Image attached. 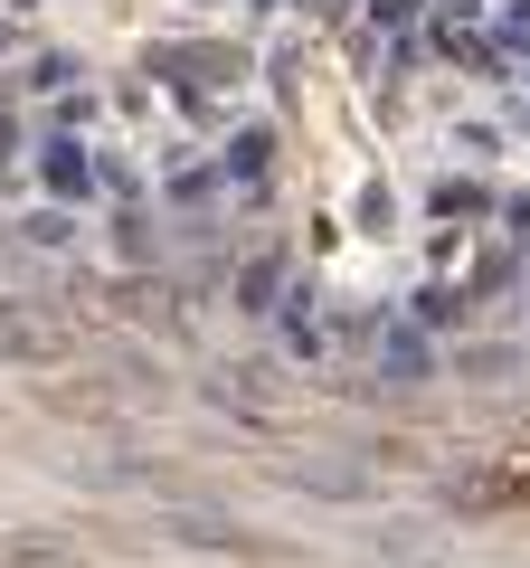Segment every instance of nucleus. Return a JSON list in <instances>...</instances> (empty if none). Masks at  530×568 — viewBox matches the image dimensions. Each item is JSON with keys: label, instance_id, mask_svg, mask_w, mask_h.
Returning a JSON list of instances; mask_svg holds the SVG:
<instances>
[{"label": "nucleus", "instance_id": "f257e3e1", "mask_svg": "<svg viewBox=\"0 0 530 568\" xmlns=\"http://www.w3.org/2000/svg\"><path fill=\"white\" fill-rule=\"evenodd\" d=\"M455 511H521L530 503V455H483V465H465L446 484Z\"/></svg>", "mask_w": 530, "mask_h": 568}, {"label": "nucleus", "instance_id": "f03ea898", "mask_svg": "<svg viewBox=\"0 0 530 568\" xmlns=\"http://www.w3.org/2000/svg\"><path fill=\"white\" fill-rule=\"evenodd\" d=\"M67 351H77V332H67L58 313H39V304H0V361L48 369V361H67Z\"/></svg>", "mask_w": 530, "mask_h": 568}, {"label": "nucleus", "instance_id": "7ed1b4c3", "mask_svg": "<svg viewBox=\"0 0 530 568\" xmlns=\"http://www.w3.org/2000/svg\"><path fill=\"white\" fill-rule=\"evenodd\" d=\"M10 568H85L67 540H48V530H29V540H10Z\"/></svg>", "mask_w": 530, "mask_h": 568}]
</instances>
